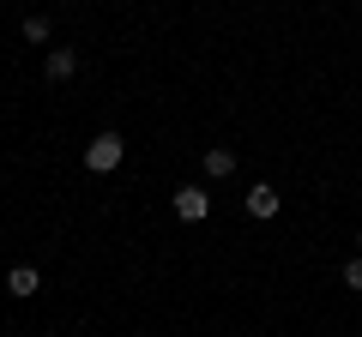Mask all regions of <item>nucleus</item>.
Returning <instances> with one entry per match:
<instances>
[{"mask_svg": "<svg viewBox=\"0 0 362 337\" xmlns=\"http://www.w3.org/2000/svg\"><path fill=\"white\" fill-rule=\"evenodd\" d=\"M121 157H127L121 133H97V139L85 145V168H90V175H109V168H121Z\"/></svg>", "mask_w": 362, "mask_h": 337, "instance_id": "f257e3e1", "label": "nucleus"}, {"mask_svg": "<svg viewBox=\"0 0 362 337\" xmlns=\"http://www.w3.org/2000/svg\"><path fill=\"white\" fill-rule=\"evenodd\" d=\"M175 217L181 223H206L211 217V193L206 187H175Z\"/></svg>", "mask_w": 362, "mask_h": 337, "instance_id": "f03ea898", "label": "nucleus"}, {"mask_svg": "<svg viewBox=\"0 0 362 337\" xmlns=\"http://www.w3.org/2000/svg\"><path fill=\"white\" fill-rule=\"evenodd\" d=\"M6 289H13L18 301H30L42 289V271H37V265H13V271H6Z\"/></svg>", "mask_w": 362, "mask_h": 337, "instance_id": "7ed1b4c3", "label": "nucleus"}, {"mask_svg": "<svg viewBox=\"0 0 362 337\" xmlns=\"http://www.w3.org/2000/svg\"><path fill=\"white\" fill-rule=\"evenodd\" d=\"M206 175H211V181H230V175H235V151H230V145H206Z\"/></svg>", "mask_w": 362, "mask_h": 337, "instance_id": "20e7f679", "label": "nucleus"}, {"mask_svg": "<svg viewBox=\"0 0 362 337\" xmlns=\"http://www.w3.org/2000/svg\"><path fill=\"white\" fill-rule=\"evenodd\" d=\"M42 73H49L54 85H61V78H73V73H78V54H73V49H49V61H42Z\"/></svg>", "mask_w": 362, "mask_h": 337, "instance_id": "39448f33", "label": "nucleus"}, {"mask_svg": "<svg viewBox=\"0 0 362 337\" xmlns=\"http://www.w3.org/2000/svg\"><path fill=\"white\" fill-rule=\"evenodd\" d=\"M242 205H247V217H278V187H254Z\"/></svg>", "mask_w": 362, "mask_h": 337, "instance_id": "423d86ee", "label": "nucleus"}, {"mask_svg": "<svg viewBox=\"0 0 362 337\" xmlns=\"http://www.w3.org/2000/svg\"><path fill=\"white\" fill-rule=\"evenodd\" d=\"M25 42H49V18H42V13L25 18Z\"/></svg>", "mask_w": 362, "mask_h": 337, "instance_id": "0eeeda50", "label": "nucleus"}, {"mask_svg": "<svg viewBox=\"0 0 362 337\" xmlns=\"http://www.w3.org/2000/svg\"><path fill=\"white\" fill-rule=\"evenodd\" d=\"M344 283H350V289H362V259H350V265H344Z\"/></svg>", "mask_w": 362, "mask_h": 337, "instance_id": "6e6552de", "label": "nucleus"}, {"mask_svg": "<svg viewBox=\"0 0 362 337\" xmlns=\"http://www.w3.org/2000/svg\"><path fill=\"white\" fill-rule=\"evenodd\" d=\"M356 241H362V235H356Z\"/></svg>", "mask_w": 362, "mask_h": 337, "instance_id": "1a4fd4ad", "label": "nucleus"}]
</instances>
